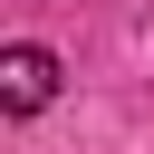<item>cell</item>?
Here are the masks:
<instances>
[{"mask_svg": "<svg viewBox=\"0 0 154 154\" xmlns=\"http://www.w3.org/2000/svg\"><path fill=\"white\" fill-rule=\"evenodd\" d=\"M48 96H58V58H48L38 38L0 48V106H10V116H38Z\"/></svg>", "mask_w": 154, "mask_h": 154, "instance_id": "6da1fadb", "label": "cell"}]
</instances>
